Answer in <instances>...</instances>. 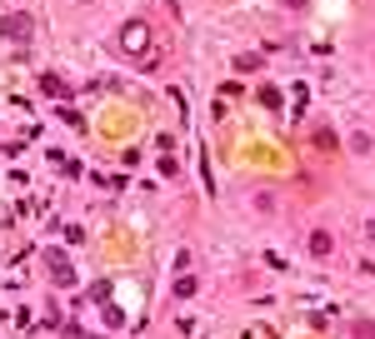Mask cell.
<instances>
[{
  "instance_id": "1",
  "label": "cell",
  "mask_w": 375,
  "mask_h": 339,
  "mask_svg": "<svg viewBox=\"0 0 375 339\" xmlns=\"http://www.w3.org/2000/svg\"><path fill=\"white\" fill-rule=\"evenodd\" d=\"M145 45H151V30H145V20H125L120 50H125V55H145Z\"/></svg>"
},
{
  "instance_id": "2",
  "label": "cell",
  "mask_w": 375,
  "mask_h": 339,
  "mask_svg": "<svg viewBox=\"0 0 375 339\" xmlns=\"http://www.w3.org/2000/svg\"><path fill=\"white\" fill-rule=\"evenodd\" d=\"M0 30H6L10 40H30V15H20V10H15V15L0 20Z\"/></svg>"
},
{
  "instance_id": "3",
  "label": "cell",
  "mask_w": 375,
  "mask_h": 339,
  "mask_svg": "<svg viewBox=\"0 0 375 339\" xmlns=\"http://www.w3.org/2000/svg\"><path fill=\"white\" fill-rule=\"evenodd\" d=\"M330 249H336V240H330L325 229H316V235H310V254H316V260H325Z\"/></svg>"
},
{
  "instance_id": "4",
  "label": "cell",
  "mask_w": 375,
  "mask_h": 339,
  "mask_svg": "<svg viewBox=\"0 0 375 339\" xmlns=\"http://www.w3.org/2000/svg\"><path fill=\"white\" fill-rule=\"evenodd\" d=\"M50 269H55V280H60V285H70V280H75V274H70V265H66V254H60V249H50Z\"/></svg>"
},
{
  "instance_id": "5",
  "label": "cell",
  "mask_w": 375,
  "mask_h": 339,
  "mask_svg": "<svg viewBox=\"0 0 375 339\" xmlns=\"http://www.w3.org/2000/svg\"><path fill=\"white\" fill-rule=\"evenodd\" d=\"M195 289H200V285H195V274H180V280H175V294H180V300H191Z\"/></svg>"
},
{
  "instance_id": "6",
  "label": "cell",
  "mask_w": 375,
  "mask_h": 339,
  "mask_svg": "<svg viewBox=\"0 0 375 339\" xmlns=\"http://www.w3.org/2000/svg\"><path fill=\"white\" fill-rule=\"evenodd\" d=\"M40 90H46V95H50V100H60V95H66V85H60V80H55V75H46V80H40Z\"/></svg>"
},
{
  "instance_id": "7",
  "label": "cell",
  "mask_w": 375,
  "mask_h": 339,
  "mask_svg": "<svg viewBox=\"0 0 375 339\" xmlns=\"http://www.w3.org/2000/svg\"><path fill=\"white\" fill-rule=\"evenodd\" d=\"M370 329H375V325H356V339H375Z\"/></svg>"
},
{
  "instance_id": "8",
  "label": "cell",
  "mask_w": 375,
  "mask_h": 339,
  "mask_svg": "<svg viewBox=\"0 0 375 339\" xmlns=\"http://www.w3.org/2000/svg\"><path fill=\"white\" fill-rule=\"evenodd\" d=\"M285 6H290V10H300V6H305V0H285Z\"/></svg>"
}]
</instances>
